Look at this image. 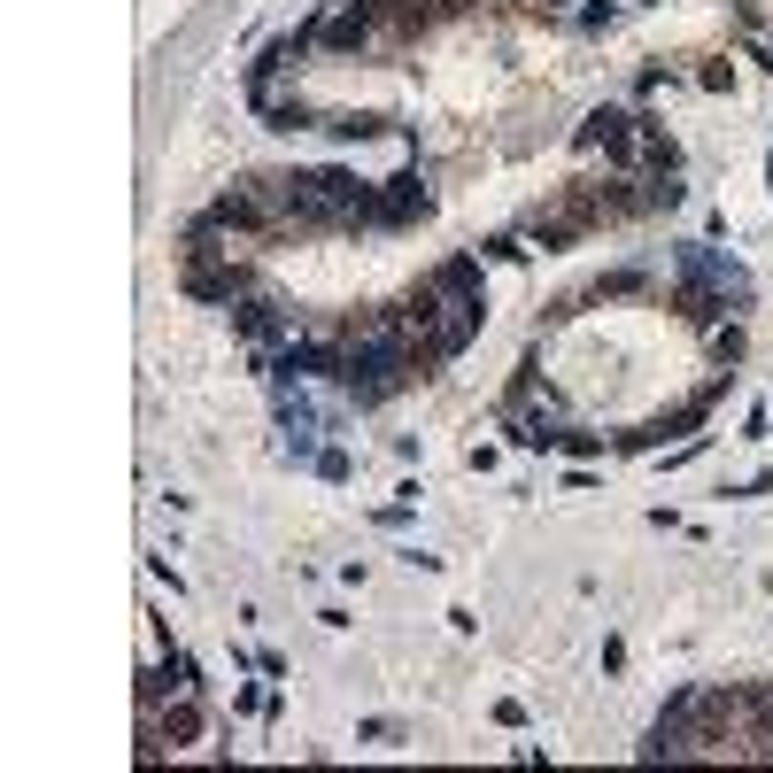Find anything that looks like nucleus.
I'll return each instance as SVG.
<instances>
[{"instance_id": "obj_1", "label": "nucleus", "mask_w": 773, "mask_h": 773, "mask_svg": "<svg viewBox=\"0 0 773 773\" xmlns=\"http://www.w3.org/2000/svg\"><path fill=\"white\" fill-rule=\"evenodd\" d=\"M178 287L194 295V303H240V295H256V264H248V240H186V256H178Z\"/></svg>"}, {"instance_id": "obj_2", "label": "nucleus", "mask_w": 773, "mask_h": 773, "mask_svg": "<svg viewBox=\"0 0 773 773\" xmlns=\"http://www.w3.org/2000/svg\"><path fill=\"white\" fill-rule=\"evenodd\" d=\"M727 395H735V371H712V379H704L688 403H673V410H650L642 426L612 434V449H618V457H650V449H665V442H688V434H696V426H704V418H712Z\"/></svg>"}, {"instance_id": "obj_3", "label": "nucleus", "mask_w": 773, "mask_h": 773, "mask_svg": "<svg viewBox=\"0 0 773 773\" xmlns=\"http://www.w3.org/2000/svg\"><path fill=\"white\" fill-rule=\"evenodd\" d=\"M573 155H604V170H642V117L634 109H588L581 125H573Z\"/></svg>"}, {"instance_id": "obj_4", "label": "nucleus", "mask_w": 773, "mask_h": 773, "mask_svg": "<svg viewBox=\"0 0 773 773\" xmlns=\"http://www.w3.org/2000/svg\"><path fill=\"white\" fill-rule=\"evenodd\" d=\"M225 317H232L240 348H271V356H279L287 340H303V333H309V317H303V309H287L279 295H264V287H256V295H240V303L225 309Z\"/></svg>"}, {"instance_id": "obj_5", "label": "nucleus", "mask_w": 773, "mask_h": 773, "mask_svg": "<svg viewBox=\"0 0 773 773\" xmlns=\"http://www.w3.org/2000/svg\"><path fill=\"white\" fill-rule=\"evenodd\" d=\"M317 54H333V62H371V54H395V39H387V23L364 16V8H325V16H317Z\"/></svg>"}, {"instance_id": "obj_6", "label": "nucleus", "mask_w": 773, "mask_h": 773, "mask_svg": "<svg viewBox=\"0 0 773 773\" xmlns=\"http://www.w3.org/2000/svg\"><path fill=\"white\" fill-rule=\"evenodd\" d=\"M673 279H704V287H720L735 309L759 303V287H751V271L727 256V248H712V240H673Z\"/></svg>"}, {"instance_id": "obj_7", "label": "nucleus", "mask_w": 773, "mask_h": 773, "mask_svg": "<svg viewBox=\"0 0 773 773\" xmlns=\"http://www.w3.org/2000/svg\"><path fill=\"white\" fill-rule=\"evenodd\" d=\"M309 47H317V16H309V23H295V31H279V39H264V47H256V62L240 70V93H248V101H264V93H279V86L295 78V62H303Z\"/></svg>"}, {"instance_id": "obj_8", "label": "nucleus", "mask_w": 773, "mask_h": 773, "mask_svg": "<svg viewBox=\"0 0 773 773\" xmlns=\"http://www.w3.org/2000/svg\"><path fill=\"white\" fill-rule=\"evenodd\" d=\"M642 759L657 766V759H696V688H673L665 696V712L650 720V735H642Z\"/></svg>"}, {"instance_id": "obj_9", "label": "nucleus", "mask_w": 773, "mask_h": 773, "mask_svg": "<svg viewBox=\"0 0 773 773\" xmlns=\"http://www.w3.org/2000/svg\"><path fill=\"white\" fill-rule=\"evenodd\" d=\"M426 209H434V194H426V170H418V155H410L395 178H379V232H410Z\"/></svg>"}, {"instance_id": "obj_10", "label": "nucleus", "mask_w": 773, "mask_h": 773, "mask_svg": "<svg viewBox=\"0 0 773 773\" xmlns=\"http://www.w3.org/2000/svg\"><path fill=\"white\" fill-rule=\"evenodd\" d=\"M650 287H657V271H650V264L604 271V279H588L581 295H565V303L549 309V325H565V317H581V309H604V303H634V295H650Z\"/></svg>"}, {"instance_id": "obj_11", "label": "nucleus", "mask_w": 773, "mask_h": 773, "mask_svg": "<svg viewBox=\"0 0 773 773\" xmlns=\"http://www.w3.org/2000/svg\"><path fill=\"white\" fill-rule=\"evenodd\" d=\"M426 287H434L442 303H487V256H479V248H457V256H442V264L426 271Z\"/></svg>"}, {"instance_id": "obj_12", "label": "nucleus", "mask_w": 773, "mask_h": 773, "mask_svg": "<svg viewBox=\"0 0 773 773\" xmlns=\"http://www.w3.org/2000/svg\"><path fill=\"white\" fill-rule=\"evenodd\" d=\"M248 109H256L271 132H317V117H325L317 101H303V93H264V101H248Z\"/></svg>"}, {"instance_id": "obj_13", "label": "nucleus", "mask_w": 773, "mask_h": 773, "mask_svg": "<svg viewBox=\"0 0 773 773\" xmlns=\"http://www.w3.org/2000/svg\"><path fill=\"white\" fill-rule=\"evenodd\" d=\"M634 117H642V170H650V178H681V140H673L650 109H634Z\"/></svg>"}, {"instance_id": "obj_14", "label": "nucleus", "mask_w": 773, "mask_h": 773, "mask_svg": "<svg viewBox=\"0 0 773 773\" xmlns=\"http://www.w3.org/2000/svg\"><path fill=\"white\" fill-rule=\"evenodd\" d=\"M704 356H712L720 371H735V364L751 356V333H743V317H720V325L704 333Z\"/></svg>"}, {"instance_id": "obj_15", "label": "nucleus", "mask_w": 773, "mask_h": 773, "mask_svg": "<svg viewBox=\"0 0 773 773\" xmlns=\"http://www.w3.org/2000/svg\"><path fill=\"white\" fill-rule=\"evenodd\" d=\"M356 743H371V751H395V743H410V727L379 712V720H356Z\"/></svg>"}, {"instance_id": "obj_16", "label": "nucleus", "mask_w": 773, "mask_h": 773, "mask_svg": "<svg viewBox=\"0 0 773 773\" xmlns=\"http://www.w3.org/2000/svg\"><path fill=\"white\" fill-rule=\"evenodd\" d=\"M557 449H565V457H604V434H588V426H581V418H565V426H557Z\"/></svg>"}, {"instance_id": "obj_17", "label": "nucleus", "mask_w": 773, "mask_h": 773, "mask_svg": "<svg viewBox=\"0 0 773 773\" xmlns=\"http://www.w3.org/2000/svg\"><path fill=\"white\" fill-rule=\"evenodd\" d=\"M309 472H317V479H333V487H348V479H356V464H348V449H340V442H325V449L309 457Z\"/></svg>"}, {"instance_id": "obj_18", "label": "nucleus", "mask_w": 773, "mask_h": 773, "mask_svg": "<svg viewBox=\"0 0 773 773\" xmlns=\"http://www.w3.org/2000/svg\"><path fill=\"white\" fill-rule=\"evenodd\" d=\"M573 23H581L588 39H596V31H612V23H618V0H581V8H573Z\"/></svg>"}, {"instance_id": "obj_19", "label": "nucleus", "mask_w": 773, "mask_h": 773, "mask_svg": "<svg viewBox=\"0 0 773 773\" xmlns=\"http://www.w3.org/2000/svg\"><path fill=\"white\" fill-rule=\"evenodd\" d=\"M479 256H487V264H518L526 248H518V232H487V240H479Z\"/></svg>"}, {"instance_id": "obj_20", "label": "nucleus", "mask_w": 773, "mask_h": 773, "mask_svg": "<svg viewBox=\"0 0 773 773\" xmlns=\"http://www.w3.org/2000/svg\"><path fill=\"white\" fill-rule=\"evenodd\" d=\"M696 86H704V93H735V62H704Z\"/></svg>"}, {"instance_id": "obj_21", "label": "nucleus", "mask_w": 773, "mask_h": 773, "mask_svg": "<svg viewBox=\"0 0 773 773\" xmlns=\"http://www.w3.org/2000/svg\"><path fill=\"white\" fill-rule=\"evenodd\" d=\"M720 495H735V503H759V495H773V472H759V479H735V487H720Z\"/></svg>"}, {"instance_id": "obj_22", "label": "nucleus", "mask_w": 773, "mask_h": 773, "mask_svg": "<svg viewBox=\"0 0 773 773\" xmlns=\"http://www.w3.org/2000/svg\"><path fill=\"white\" fill-rule=\"evenodd\" d=\"M264 704H271V696H264L256 681H240V688H232V712H264Z\"/></svg>"}, {"instance_id": "obj_23", "label": "nucleus", "mask_w": 773, "mask_h": 773, "mask_svg": "<svg viewBox=\"0 0 773 773\" xmlns=\"http://www.w3.org/2000/svg\"><path fill=\"white\" fill-rule=\"evenodd\" d=\"M487 720H495V727H526V704H518V696H503V704H495Z\"/></svg>"}]
</instances>
